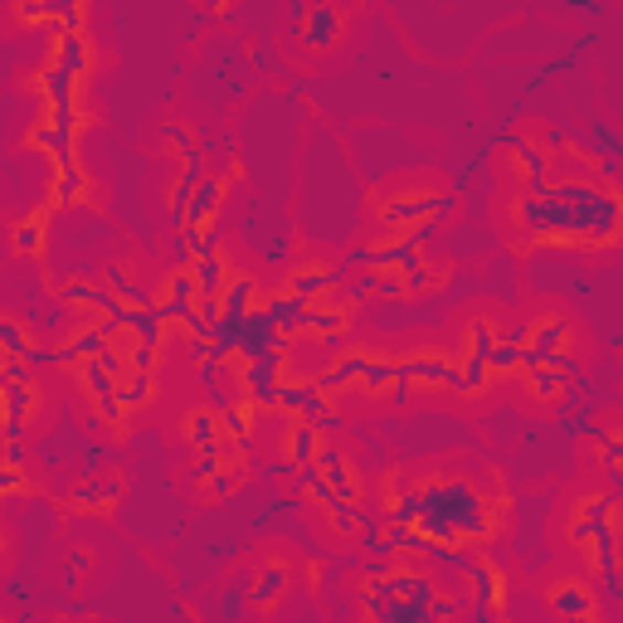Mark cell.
I'll list each match as a JSON object with an SVG mask.
<instances>
[{"instance_id": "cell-1", "label": "cell", "mask_w": 623, "mask_h": 623, "mask_svg": "<svg viewBox=\"0 0 623 623\" xmlns=\"http://www.w3.org/2000/svg\"><path fill=\"white\" fill-rule=\"evenodd\" d=\"M516 229L531 244H570V249H609L619 239L623 200L614 185L566 181V185H531L512 205Z\"/></svg>"}, {"instance_id": "cell-2", "label": "cell", "mask_w": 623, "mask_h": 623, "mask_svg": "<svg viewBox=\"0 0 623 623\" xmlns=\"http://www.w3.org/2000/svg\"><path fill=\"white\" fill-rule=\"evenodd\" d=\"M415 531L425 536V550H449L458 540H487L497 531V507L468 487L463 477H429L415 492Z\"/></svg>"}, {"instance_id": "cell-3", "label": "cell", "mask_w": 623, "mask_h": 623, "mask_svg": "<svg viewBox=\"0 0 623 623\" xmlns=\"http://www.w3.org/2000/svg\"><path fill=\"white\" fill-rule=\"evenodd\" d=\"M458 205L453 191H415V195H395L380 205V219L390 229H415V225H433V219H443L449 210Z\"/></svg>"}, {"instance_id": "cell-4", "label": "cell", "mask_w": 623, "mask_h": 623, "mask_svg": "<svg viewBox=\"0 0 623 623\" xmlns=\"http://www.w3.org/2000/svg\"><path fill=\"white\" fill-rule=\"evenodd\" d=\"M570 351V322L560 312H550V316H540V322L531 326V336L522 341V370H540V366H550L556 356H566Z\"/></svg>"}, {"instance_id": "cell-5", "label": "cell", "mask_w": 623, "mask_h": 623, "mask_svg": "<svg viewBox=\"0 0 623 623\" xmlns=\"http://www.w3.org/2000/svg\"><path fill=\"white\" fill-rule=\"evenodd\" d=\"M288 20L298 25V40L308 44V50H332V44L341 40V25H346V10L336 6H292Z\"/></svg>"}, {"instance_id": "cell-6", "label": "cell", "mask_w": 623, "mask_h": 623, "mask_svg": "<svg viewBox=\"0 0 623 623\" xmlns=\"http://www.w3.org/2000/svg\"><path fill=\"white\" fill-rule=\"evenodd\" d=\"M604 531H614V492H594L574 507V522H570V540L580 550H590Z\"/></svg>"}, {"instance_id": "cell-7", "label": "cell", "mask_w": 623, "mask_h": 623, "mask_svg": "<svg viewBox=\"0 0 623 623\" xmlns=\"http://www.w3.org/2000/svg\"><path fill=\"white\" fill-rule=\"evenodd\" d=\"M50 64L64 68L68 78H84L93 74V40L84 30H54V50H50Z\"/></svg>"}, {"instance_id": "cell-8", "label": "cell", "mask_w": 623, "mask_h": 623, "mask_svg": "<svg viewBox=\"0 0 623 623\" xmlns=\"http://www.w3.org/2000/svg\"><path fill=\"white\" fill-rule=\"evenodd\" d=\"M439 599V594H433ZM433 599H390V594H366L370 623H433Z\"/></svg>"}, {"instance_id": "cell-9", "label": "cell", "mask_w": 623, "mask_h": 623, "mask_svg": "<svg viewBox=\"0 0 623 623\" xmlns=\"http://www.w3.org/2000/svg\"><path fill=\"white\" fill-rule=\"evenodd\" d=\"M34 93L44 98V108H50V112L78 108V78H68L64 68H54V64H44L40 74H34Z\"/></svg>"}, {"instance_id": "cell-10", "label": "cell", "mask_w": 623, "mask_h": 623, "mask_svg": "<svg viewBox=\"0 0 623 623\" xmlns=\"http://www.w3.org/2000/svg\"><path fill=\"white\" fill-rule=\"evenodd\" d=\"M30 409H34L30 385H0V429H6V439H25Z\"/></svg>"}, {"instance_id": "cell-11", "label": "cell", "mask_w": 623, "mask_h": 623, "mask_svg": "<svg viewBox=\"0 0 623 623\" xmlns=\"http://www.w3.org/2000/svg\"><path fill=\"white\" fill-rule=\"evenodd\" d=\"M502 147L512 151L516 171L526 175V191H531V185H546V175H550V157H546V151H540L536 142H526L522 132H507V137H502Z\"/></svg>"}, {"instance_id": "cell-12", "label": "cell", "mask_w": 623, "mask_h": 623, "mask_svg": "<svg viewBox=\"0 0 623 623\" xmlns=\"http://www.w3.org/2000/svg\"><path fill=\"white\" fill-rule=\"evenodd\" d=\"M239 385L249 390L254 405H278V390H283V380H278V361H244Z\"/></svg>"}, {"instance_id": "cell-13", "label": "cell", "mask_w": 623, "mask_h": 623, "mask_svg": "<svg viewBox=\"0 0 623 623\" xmlns=\"http://www.w3.org/2000/svg\"><path fill=\"white\" fill-rule=\"evenodd\" d=\"M453 566H463L468 570V580H473V594H477V609L482 614H492V609L502 604V574L492 570V566H482V560H473V556H453Z\"/></svg>"}, {"instance_id": "cell-14", "label": "cell", "mask_w": 623, "mask_h": 623, "mask_svg": "<svg viewBox=\"0 0 623 623\" xmlns=\"http://www.w3.org/2000/svg\"><path fill=\"white\" fill-rule=\"evenodd\" d=\"M25 25H58V30H84V6L68 0H40V6H20Z\"/></svg>"}, {"instance_id": "cell-15", "label": "cell", "mask_w": 623, "mask_h": 623, "mask_svg": "<svg viewBox=\"0 0 623 623\" xmlns=\"http://www.w3.org/2000/svg\"><path fill=\"white\" fill-rule=\"evenodd\" d=\"M550 609H556L560 619H590L594 614V594H590V584L584 580H560V584H550Z\"/></svg>"}, {"instance_id": "cell-16", "label": "cell", "mask_w": 623, "mask_h": 623, "mask_svg": "<svg viewBox=\"0 0 623 623\" xmlns=\"http://www.w3.org/2000/svg\"><path fill=\"white\" fill-rule=\"evenodd\" d=\"M185 268H191V278H195V298L200 302H219V292L229 288V268H225V258L219 254L195 258V264H185Z\"/></svg>"}, {"instance_id": "cell-17", "label": "cell", "mask_w": 623, "mask_h": 623, "mask_svg": "<svg viewBox=\"0 0 623 623\" xmlns=\"http://www.w3.org/2000/svg\"><path fill=\"white\" fill-rule=\"evenodd\" d=\"M254 308H258V278L229 273V288L219 292V316H249Z\"/></svg>"}, {"instance_id": "cell-18", "label": "cell", "mask_w": 623, "mask_h": 623, "mask_svg": "<svg viewBox=\"0 0 623 623\" xmlns=\"http://www.w3.org/2000/svg\"><path fill=\"white\" fill-rule=\"evenodd\" d=\"M254 419H258V405H254V399L225 405V409H219V433H225L234 449H244V443L254 439Z\"/></svg>"}, {"instance_id": "cell-19", "label": "cell", "mask_w": 623, "mask_h": 623, "mask_svg": "<svg viewBox=\"0 0 623 623\" xmlns=\"http://www.w3.org/2000/svg\"><path fill=\"white\" fill-rule=\"evenodd\" d=\"M25 142H30V147H40V151H50L58 171H64V167H78V161H74V137L58 132V127H50V122H34Z\"/></svg>"}, {"instance_id": "cell-20", "label": "cell", "mask_w": 623, "mask_h": 623, "mask_svg": "<svg viewBox=\"0 0 623 623\" xmlns=\"http://www.w3.org/2000/svg\"><path fill=\"white\" fill-rule=\"evenodd\" d=\"M93 200V181L84 167H64L54 175V191H50V205H84Z\"/></svg>"}, {"instance_id": "cell-21", "label": "cell", "mask_w": 623, "mask_h": 623, "mask_svg": "<svg viewBox=\"0 0 623 623\" xmlns=\"http://www.w3.org/2000/svg\"><path fill=\"white\" fill-rule=\"evenodd\" d=\"M332 283H336L332 268H326V264H312V268H298V273L288 278V288H283V292H292V298H302V302H312L316 292H326Z\"/></svg>"}, {"instance_id": "cell-22", "label": "cell", "mask_w": 623, "mask_h": 623, "mask_svg": "<svg viewBox=\"0 0 623 623\" xmlns=\"http://www.w3.org/2000/svg\"><path fill=\"white\" fill-rule=\"evenodd\" d=\"M185 439L195 443L200 453H210V449H219V439H225V433H219V419L210 415V409H191V415H185Z\"/></svg>"}, {"instance_id": "cell-23", "label": "cell", "mask_w": 623, "mask_h": 623, "mask_svg": "<svg viewBox=\"0 0 623 623\" xmlns=\"http://www.w3.org/2000/svg\"><path fill=\"white\" fill-rule=\"evenodd\" d=\"M316 449H322V439H316V425H302V419H292L288 429V468H308Z\"/></svg>"}, {"instance_id": "cell-24", "label": "cell", "mask_w": 623, "mask_h": 623, "mask_svg": "<svg viewBox=\"0 0 623 623\" xmlns=\"http://www.w3.org/2000/svg\"><path fill=\"white\" fill-rule=\"evenodd\" d=\"M44 229H50V210H40V215L20 219V225L10 229V244H15V254H25V258L40 254V249H44Z\"/></svg>"}, {"instance_id": "cell-25", "label": "cell", "mask_w": 623, "mask_h": 623, "mask_svg": "<svg viewBox=\"0 0 623 623\" xmlns=\"http://www.w3.org/2000/svg\"><path fill=\"white\" fill-rule=\"evenodd\" d=\"M283 590H288V566H283V560H268V566L258 570L254 599H258V604H273V599L283 594Z\"/></svg>"}, {"instance_id": "cell-26", "label": "cell", "mask_w": 623, "mask_h": 623, "mask_svg": "<svg viewBox=\"0 0 623 623\" xmlns=\"http://www.w3.org/2000/svg\"><path fill=\"white\" fill-rule=\"evenodd\" d=\"M30 351H34V341L30 332L15 322V316H0V356H20V361H30Z\"/></svg>"}, {"instance_id": "cell-27", "label": "cell", "mask_w": 623, "mask_h": 623, "mask_svg": "<svg viewBox=\"0 0 623 623\" xmlns=\"http://www.w3.org/2000/svg\"><path fill=\"white\" fill-rule=\"evenodd\" d=\"M68 502H74V512H108L117 502V487L112 482H103V487H78Z\"/></svg>"}, {"instance_id": "cell-28", "label": "cell", "mask_w": 623, "mask_h": 623, "mask_svg": "<svg viewBox=\"0 0 623 623\" xmlns=\"http://www.w3.org/2000/svg\"><path fill=\"white\" fill-rule=\"evenodd\" d=\"M526 380H531V395H536V399H546V405H550V399H560V395H566V375H560V370H550V366L526 370Z\"/></svg>"}, {"instance_id": "cell-29", "label": "cell", "mask_w": 623, "mask_h": 623, "mask_svg": "<svg viewBox=\"0 0 623 623\" xmlns=\"http://www.w3.org/2000/svg\"><path fill=\"white\" fill-rule=\"evenodd\" d=\"M590 137H594V147H599V157H604V161L619 157V132H614V122H609V117H594Z\"/></svg>"}, {"instance_id": "cell-30", "label": "cell", "mask_w": 623, "mask_h": 623, "mask_svg": "<svg viewBox=\"0 0 623 623\" xmlns=\"http://www.w3.org/2000/svg\"><path fill=\"white\" fill-rule=\"evenodd\" d=\"M619 463H623V439L609 429L604 433V468H609V473H619Z\"/></svg>"}, {"instance_id": "cell-31", "label": "cell", "mask_w": 623, "mask_h": 623, "mask_svg": "<svg viewBox=\"0 0 623 623\" xmlns=\"http://www.w3.org/2000/svg\"><path fill=\"white\" fill-rule=\"evenodd\" d=\"M25 487V473H20V468H6L0 463V492H20Z\"/></svg>"}, {"instance_id": "cell-32", "label": "cell", "mask_w": 623, "mask_h": 623, "mask_svg": "<svg viewBox=\"0 0 623 623\" xmlns=\"http://www.w3.org/2000/svg\"><path fill=\"white\" fill-rule=\"evenodd\" d=\"M6 468H20L25 463V439H6V458H0Z\"/></svg>"}, {"instance_id": "cell-33", "label": "cell", "mask_w": 623, "mask_h": 623, "mask_svg": "<svg viewBox=\"0 0 623 623\" xmlns=\"http://www.w3.org/2000/svg\"><path fill=\"white\" fill-rule=\"evenodd\" d=\"M560 623H594V614L590 619H560Z\"/></svg>"}]
</instances>
